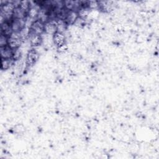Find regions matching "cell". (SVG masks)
I'll return each mask as SVG.
<instances>
[{"mask_svg": "<svg viewBox=\"0 0 159 159\" xmlns=\"http://www.w3.org/2000/svg\"><path fill=\"white\" fill-rule=\"evenodd\" d=\"M45 32V23L40 20L37 19L32 22L29 28V35H41Z\"/></svg>", "mask_w": 159, "mask_h": 159, "instance_id": "1", "label": "cell"}, {"mask_svg": "<svg viewBox=\"0 0 159 159\" xmlns=\"http://www.w3.org/2000/svg\"><path fill=\"white\" fill-rule=\"evenodd\" d=\"M39 58V54L37 50L35 49H32L29 51L25 63L27 66H32Z\"/></svg>", "mask_w": 159, "mask_h": 159, "instance_id": "2", "label": "cell"}, {"mask_svg": "<svg viewBox=\"0 0 159 159\" xmlns=\"http://www.w3.org/2000/svg\"><path fill=\"white\" fill-rule=\"evenodd\" d=\"M11 22L4 21L1 23V34H3L7 37H9L13 32L11 24Z\"/></svg>", "mask_w": 159, "mask_h": 159, "instance_id": "3", "label": "cell"}, {"mask_svg": "<svg viewBox=\"0 0 159 159\" xmlns=\"http://www.w3.org/2000/svg\"><path fill=\"white\" fill-rule=\"evenodd\" d=\"M14 50L9 47L8 45L0 47L1 58L2 59H12Z\"/></svg>", "mask_w": 159, "mask_h": 159, "instance_id": "4", "label": "cell"}, {"mask_svg": "<svg viewBox=\"0 0 159 159\" xmlns=\"http://www.w3.org/2000/svg\"><path fill=\"white\" fill-rule=\"evenodd\" d=\"M53 40L54 42V44L57 46V47H60L65 43L66 39L65 36L62 32H56L53 35Z\"/></svg>", "mask_w": 159, "mask_h": 159, "instance_id": "5", "label": "cell"}, {"mask_svg": "<svg viewBox=\"0 0 159 159\" xmlns=\"http://www.w3.org/2000/svg\"><path fill=\"white\" fill-rule=\"evenodd\" d=\"M78 16V11H68L64 22L66 24H73L77 20Z\"/></svg>", "mask_w": 159, "mask_h": 159, "instance_id": "6", "label": "cell"}, {"mask_svg": "<svg viewBox=\"0 0 159 159\" xmlns=\"http://www.w3.org/2000/svg\"><path fill=\"white\" fill-rule=\"evenodd\" d=\"M30 43L33 47H38L42 42V38L39 35H29Z\"/></svg>", "mask_w": 159, "mask_h": 159, "instance_id": "7", "label": "cell"}, {"mask_svg": "<svg viewBox=\"0 0 159 159\" xmlns=\"http://www.w3.org/2000/svg\"><path fill=\"white\" fill-rule=\"evenodd\" d=\"M12 59H2L1 58V70H7L11 65Z\"/></svg>", "mask_w": 159, "mask_h": 159, "instance_id": "8", "label": "cell"}, {"mask_svg": "<svg viewBox=\"0 0 159 159\" xmlns=\"http://www.w3.org/2000/svg\"><path fill=\"white\" fill-rule=\"evenodd\" d=\"M8 44V37L1 34L0 35V47L7 46Z\"/></svg>", "mask_w": 159, "mask_h": 159, "instance_id": "9", "label": "cell"}, {"mask_svg": "<svg viewBox=\"0 0 159 159\" xmlns=\"http://www.w3.org/2000/svg\"><path fill=\"white\" fill-rule=\"evenodd\" d=\"M68 47L66 45V43H65V44L57 47L58 52L60 53H65L68 50Z\"/></svg>", "mask_w": 159, "mask_h": 159, "instance_id": "10", "label": "cell"}, {"mask_svg": "<svg viewBox=\"0 0 159 159\" xmlns=\"http://www.w3.org/2000/svg\"><path fill=\"white\" fill-rule=\"evenodd\" d=\"M21 55V53L20 51L19 50V49H16L14 50V54H13V57H12V59L13 60H19L20 57Z\"/></svg>", "mask_w": 159, "mask_h": 159, "instance_id": "11", "label": "cell"}]
</instances>
